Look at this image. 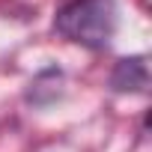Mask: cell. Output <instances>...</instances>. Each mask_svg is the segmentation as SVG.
<instances>
[{
	"mask_svg": "<svg viewBox=\"0 0 152 152\" xmlns=\"http://www.w3.org/2000/svg\"><path fill=\"white\" fill-rule=\"evenodd\" d=\"M54 27L78 45L107 48L119 27V0H72L57 12Z\"/></svg>",
	"mask_w": 152,
	"mask_h": 152,
	"instance_id": "cell-1",
	"label": "cell"
},
{
	"mask_svg": "<svg viewBox=\"0 0 152 152\" xmlns=\"http://www.w3.org/2000/svg\"><path fill=\"white\" fill-rule=\"evenodd\" d=\"M113 87L116 90H146V63H143V57H131V60H122L116 66Z\"/></svg>",
	"mask_w": 152,
	"mask_h": 152,
	"instance_id": "cell-2",
	"label": "cell"
}]
</instances>
